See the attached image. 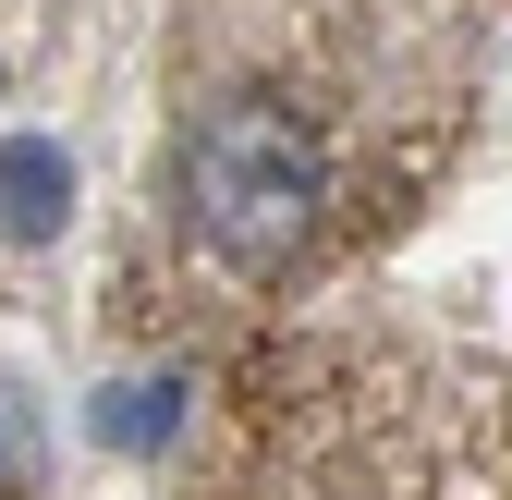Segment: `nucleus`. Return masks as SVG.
I'll return each instance as SVG.
<instances>
[{
  "instance_id": "obj_1",
  "label": "nucleus",
  "mask_w": 512,
  "mask_h": 500,
  "mask_svg": "<svg viewBox=\"0 0 512 500\" xmlns=\"http://www.w3.org/2000/svg\"><path fill=\"white\" fill-rule=\"evenodd\" d=\"M317 208H330V135H317L293 98L232 86V98H208L183 122V220H196L208 257L269 281V269L305 257Z\"/></svg>"
},
{
  "instance_id": "obj_2",
  "label": "nucleus",
  "mask_w": 512,
  "mask_h": 500,
  "mask_svg": "<svg viewBox=\"0 0 512 500\" xmlns=\"http://www.w3.org/2000/svg\"><path fill=\"white\" fill-rule=\"evenodd\" d=\"M61 208H74V159H61L49 135H0V232H13V244H49Z\"/></svg>"
},
{
  "instance_id": "obj_3",
  "label": "nucleus",
  "mask_w": 512,
  "mask_h": 500,
  "mask_svg": "<svg viewBox=\"0 0 512 500\" xmlns=\"http://www.w3.org/2000/svg\"><path fill=\"white\" fill-rule=\"evenodd\" d=\"M49 488V427L25 391H0V500H37Z\"/></svg>"
},
{
  "instance_id": "obj_4",
  "label": "nucleus",
  "mask_w": 512,
  "mask_h": 500,
  "mask_svg": "<svg viewBox=\"0 0 512 500\" xmlns=\"http://www.w3.org/2000/svg\"><path fill=\"white\" fill-rule=\"evenodd\" d=\"M98 440L159 452V440H171V379H122V391H98Z\"/></svg>"
}]
</instances>
